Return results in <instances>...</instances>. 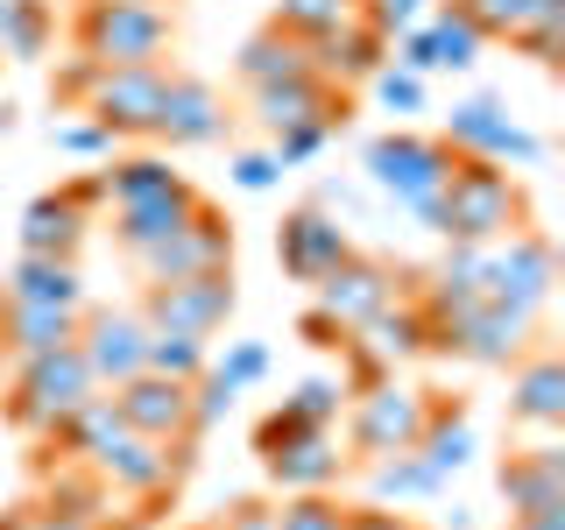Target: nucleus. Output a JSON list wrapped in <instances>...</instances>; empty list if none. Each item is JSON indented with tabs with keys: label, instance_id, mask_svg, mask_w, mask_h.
Wrapping results in <instances>:
<instances>
[{
	"label": "nucleus",
	"instance_id": "f257e3e1",
	"mask_svg": "<svg viewBox=\"0 0 565 530\" xmlns=\"http://www.w3.org/2000/svg\"><path fill=\"white\" fill-rule=\"evenodd\" d=\"M523 226H530V191L502 163H481V156H459L446 191L431 199V234L467 241V247L509 241V234H523Z\"/></svg>",
	"mask_w": 565,
	"mask_h": 530
},
{
	"label": "nucleus",
	"instance_id": "f03ea898",
	"mask_svg": "<svg viewBox=\"0 0 565 530\" xmlns=\"http://www.w3.org/2000/svg\"><path fill=\"white\" fill-rule=\"evenodd\" d=\"M177 14L163 0H78L71 50L93 64H170Z\"/></svg>",
	"mask_w": 565,
	"mask_h": 530
},
{
	"label": "nucleus",
	"instance_id": "7ed1b4c3",
	"mask_svg": "<svg viewBox=\"0 0 565 530\" xmlns=\"http://www.w3.org/2000/svg\"><path fill=\"white\" fill-rule=\"evenodd\" d=\"M452 163H459V156L446 149V141H438V135H417V128H388V135H375L361 149L367 184H375L382 199H396L417 226H431V199L446 191Z\"/></svg>",
	"mask_w": 565,
	"mask_h": 530
},
{
	"label": "nucleus",
	"instance_id": "20e7f679",
	"mask_svg": "<svg viewBox=\"0 0 565 530\" xmlns=\"http://www.w3.org/2000/svg\"><path fill=\"white\" fill-rule=\"evenodd\" d=\"M85 389H99V382H93V368H85L78 340H71V347H57V353H35V361L8 368L0 417H8L14 432H29V438H50V432L64 424V411L85 396Z\"/></svg>",
	"mask_w": 565,
	"mask_h": 530
},
{
	"label": "nucleus",
	"instance_id": "39448f33",
	"mask_svg": "<svg viewBox=\"0 0 565 530\" xmlns=\"http://www.w3.org/2000/svg\"><path fill=\"white\" fill-rule=\"evenodd\" d=\"M85 467H99L106 488L128 495L135 509H149V517H156V502H170V495L184 488V474L199 467V438H177V446H163V438L120 432L114 446H106L99 459H85Z\"/></svg>",
	"mask_w": 565,
	"mask_h": 530
},
{
	"label": "nucleus",
	"instance_id": "423d86ee",
	"mask_svg": "<svg viewBox=\"0 0 565 530\" xmlns=\"http://www.w3.org/2000/svg\"><path fill=\"white\" fill-rule=\"evenodd\" d=\"M438 141H446L452 156H481V163H502V170H537L544 156H552V141H544L537 128H523V120L509 114L502 99H488V93L452 99Z\"/></svg>",
	"mask_w": 565,
	"mask_h": 530
},
{
	"label": "nucleus",
	"instance_id": "0eeeda50",
	"mask_svg": "<svg viewBox=\"0 0 565 530\" xmlns=\"http://www.w3.org/2000/svg\"><path fill=\"white\" fill-rule=\"evenodd\" d=\"M537 318L544 311H516V305H494V297H473L438 318V353H459L473 368H516L530 347H537Z\"/></svg>",
	"mask_w": 565,
	"mask_h": 530
},
{
	"label": "nucleus",
	"instance_id": "6e6552de",
	"mask_svg": "<svg viewBox=\"0 0 565 530\" xmlns=\"http://www.w3.org/2000/svg\"><path fill=\"white\" fill-rule=\"evenodd\" d=\"M417 290V269H396V262H382V255H353L340 262V269H326L311 283V305L332 318V326H347V332H361L375 311H388L396 297H411Z\"/></svg>",
	"mask_w": 565,
	"mask_h": 530
},
{
	"label": "nucleus",
	"instance_id": "1a4fd4ad",
	"mask_svg": "<svg viewBox=\"0 0 565 530\" xmlns=\"http://www.w3.org/2000/svg\"><path fill=\"white\" fill-rule=\"evenodd\" d=\"M241 290H234V269H212V276H184V283H141V326L149 332H184V340H212L226 332Z\"/></svg>",
	"mask_w": 565,
	"mask_h": 530
},
{
	"label": "nucleus",
	"instance_id": "9d476101",
	"mask_svg": "<svg viewBox=\"0 0 565 530\" xmlns=\"http://www.w3.org/2000/svg\"><path fill=\"white\" fill-rule=\"evenodd\" d=\"M424 432V389L382 375L375 389H361V396L347 403V459H388V453H411Z\"/></svg>",
	"mask_w": 565,
	"mask_h": 530
},
{
	"label": "nucleus",
	"instance_id": "9b49d317",
	"mask_svg": "<svg viewBox=\"0 0 565 530\" xmlns=\"http://www.w3.org/2000/svg\"><path fill=\"white\" fill-rule=\"evenodd\" d=\"M552 290H558V255H552V241H544L537 226L481 247V297L516 305V311H544Z\"/></svg>",
	"mask_w": 565,
	"mask_h": 530
},
{
	"label": "nucleus",
	"instance_id": "f8f14e48",
	"mask_svg": "<svg viewBox=\"0 0 565 530\" xmlns=\"http://www.w3.org/2000/svg\"><path fill=\"white\" fill-rule=\"evenodd\" d=\"M163 85H170V64H99V78L85 85V99H78V114L106 120L120 141H149Z\"/></svg>",
	"mask_w": 565,
	"mask_h": 530
},
{
	"label": "nucleus",
	"instance_id": "ddd939ff",
	"mask_svg": "<svg viewBox=\"0 0 565 530\" xmlns=\"http://www.w3.org/2000/svg\"><path fill=\"white\" fill-rule=\"evenodd\" d=\"M141 283H184V276H212V269H234V226L220 220V205H199L170 241H156L149 255L135 262Z\"/></svg>",
	"mask_w": 565,
	"mask_h": 530
},
{
	"label": "nucleus",
	"instance_id": "4468645a",
	"mask_svg": "<svg viewBox=\"0 0 565 530\" xmlns=\"http://www.w3.org/2000/svg\"><path fill=\"white\" fill-rule=\"evenodd\" d=\"M353 255V234L340 226V212H326V205H297V212H282V226H276V262H282V276L290 283H311L326 276V269H340V262Z\"/></svg>",
	"mask_w": 565,
	"mask_h": 530
},
{
	"label": "nucleus",
	"instance_id": "2eb2a0df",
	"mask_svg": "<svg viewBox=\"0 0 565 530\" xmlns=\"http://www.w3.org/2000/svg\"><path fill=\"white\" fill-rule=\"evenodd\" d=\"M226 128H234L226 99L212 93L205 78H191V71H170L163 99H156L149 141H170V149H212V141H226Z\"/></svg>",
	"mask_w": 565,
	"mask_h": 530
},
{
	"label": "nucleus",
	"instance_id": "dca6fc26",
	"mask_svg": "<svg viewBox=\"0 0 565 530\" xmlns=\"http://www.w3.org/2000/svg\"><path fill=\"white\" fill-rule=\"evenodd\" d=\"M78 353L85 368H93L99 389L141 375V353H149V326H141V311H120V305H85L78 318Z\"/></svg>",
	"mask_w": 565,
	"mask_h": 530
},
{
	"label": "nucleus",
	"instance_id": "f3484780",
	"mask_svg": "<svg viewBox=\"0 0 565 530\" xmlns=\"http://www.w3.org/2000/svg\"><path fill=\"white\" fill-rule=\"evenodd\" d=\"M347 446L332 424H297L276 453H262V474L282 488V495H305V488H340L347 481Z\"/></svg>",
	"mask_w": 565,
	"mask_h": 530
},
{
	"label": "nucleus",
	"instance_id": "a211bd4d",
	"mask_svg": "<svg viewBox=\"0 0 565 530\" xmlns=\"http://www.w3.org/2000/svg\"><path fill=\"white\" fill-rule=\"evenodd\" d=\"M494 488L509 502V523L516 517H537V509H565V446L552 432H537V446L509 453L494 467Z\"/></svg>",
	"mask_w": 565,
	"mask_h": 530
},
{
	"label": "nucleus",
	"instance_id": "6ab92c4d",
	"mask_svg": "<svg viewBox=\"0 0 565 530\" xmlns=\"http://www.w3.org/2000/svg\"><path fill=\"white\" fill-rule=\"evenodd\" d=\"M247 114L262 120V135L305 128V120H332V128H347V93H340V85H326L318 71H297V78L255 85V93H247Z\"/></svg>",
	"mask_w": 565,
	"mask_h": 530
},
{
	"label": "nucleus",
	"instance_id": "aec40b11",
	"mask_svg": "<svg viewBox=\"0 0 565 530\" xmlns=\"http://www.w3.org/2000/svg\"><path fill=\"white\" fill-rule=\"evenodd\" d=\"M114 403H120V424L141 438H163V446H177V438H199L191 432V382H170V375H128L114 382Z\"/></svg>",
	"mask_w": 565,
	"mask_h": 530
},
{
	"label": "nucleus",
	"instance_id": "412c9836",
	"mask_svg": "<svg viewBox=\"0 0 565 530\" xmlns=\"http://www.w3.org/2000/svg\"><path fill=\"white\" fill-rule=\"evenodd\" d=\"M199 205H205V191L191 184V177H177L170 191H149V199H135V205H106V212H114V247L141 262L156 241H170Z\"/></svg>",
	"mask_w": 565,
	"mask_h": 530
},
{
	"label": "nucleus",
	"instance_id": "4be33fe9",
	"mask_svg": "<svg viewBox=\"0 0 565 530\" xmlns=\"http://www.w3.org/2000/svg\"><path fill=\"white\" fill-rule=\"evenodd\" d=\"M305 57H311V71H318L326 85L353 93V85H367V78L388 64V35L367 29L361 14H353V22H340V29H318L311 43H305Z\"/></svg>",
	"mask_w": 565,
	"mask_h": 530
},
{
	"label": "nucleus",
	"instance_id": "5701e85b",
	"mask_svg": "<svg viewBox=\"0 0 565 530\" xmlns=\"http://www.w3.org/2000/svg\"><path fill=\"white\" fill-rule=\"evenodd\" d=\"M509 424H523V432H558L565 424V361L552 347H530L509 368Z\"/></svg>",
	"mask_w": 565,
	"mask_h": 530
},
{
	"label": "nucleus",
	"instance_id": "b1692460",
	"mask_svg": "<svg viewBox=\"0 0 565 530\" xmlns=\"http://www.w3.org/2000/svg\"><path fill=\"white\" fill-rule=\"evenodd\" d=\"M78 318L85 311H64V305H22V297L0 290V361L22 368L35 353H57L78 340Z\"/></svg>",
	"mask_w": 565,
	"mask_h": 530
},
{
	"label": "nucleus",
	"instance_id": "393cba45",
	"mask_svg": "<svg viewBox=\"0 0 565 530\" xmlns=\"http://www.w3.org/2000/svg\"><path fill=\"white\" fill-rule=\"evenodd\" d=\"M85 234H93V212L71 205L64 184H57V191H35V199L22 205V220H14V241H22V255H71V262H78Z\"/></svg>",
	"mask_w": 565,
	"mask_h": 530
},
{
	"label": "nucleus",
	"instance_id": "a878e982",
	"mask_svg": "<svg viewBox=\"0 0 565 530\" xmlns=\"http://www.w3.org/2000/svg\"><path fill=\"white\" fill-rule=\"evenodd\" d=\"M417 453H424V467H438L452 481L459 467H467L473 453H481V438H473V417H467V403L446 396V389H424V432H417Z\"/></svg>",
	"mask_w": 565,
	"mask_h": 530
},
{
	"label": "nucleus",
	"instance_id": "bb28decb",
	"mask_svg": "<svg viewBox=\"0 0 565 530\" xmlns=\"http://www.w3.org/2000/svg\"><path fill=\"white\" fill-rule=\"evenodd\" d=\"M120 432H128V424H120V403H114V389H85V396L64 411V424L43 438V446H64V459H99V453L114 446Z\"/></svg>",
	"mask_w": 565,
	"mask_h": 530
},
{
	"label": "nucleus",
	"instance_id": "cd10ccee",
	"mask_svg": "<svg viewBox=\"0 0 565 530\" xmlns=\"http://www.w3.org/2000/svg\"><path fill=\"white\" fill-rule=\"evenodd\" d=\"M8 297H22V305H64V311H85V276L71 255H14L8 283H0Z\"/></svg>",
	"mask_w": 565,
	"mask_h": 530
},
{
	"label": "nucleus",
	"instance_id": "c85d7f7f",
	"mask_svg": "<svg viewBox=\"0 0 565 530\" xmlns=\"http://www.w3.org/2000/svg\"><path fill=\"white\" fill-rule=\"evenodd\" d=\"M361 340L396 368V361H417V353H438V326H431V311H424L417 297H396L388 311H375L361 326Z\"/></svg>",
	"mask_w": 565,
	"mask_h": 530
},
{
	"label": "nucleus",
	"instance_id": "c756f323",
	"mask_svg": "<svg viewBox=\"0 0 565 530\" xmlns=\"http://www.w3.org/2000/svg\"><path fill=\"white\" fill-rule=\"evenodd\" d=\"M297 71H311V57H305V35H290V29H255L247 43L234 50V78L255 93V85H276V78H297Z\"/></svg>",
	"mask_w": 565,
	"mask_h": 530
},
{
	"label": "nucleus",
	"instance_id": "7c9ffc66",
	"mask_svg": "<svg viewBox=\"0 0 565 530\" xmlns=\"http://www.w3.org/2000/svg\"><path fill=\"white\" fill-rule=\"evenodd\" d=\"M446 495V474L424 467V453H388V459H367V502H438Z\"/></svg>",
	"mask_w": 565,
	"mask_h": 530
},
{
	"label": "nucleus",
	"instance_id": "2f4dec72",
	"mask_svg": "<svg viewBox=\"0 0 565 530\" xmlns=\"http://www.w3.org/2000/svg\"><path fill=\"white\" fill-rule=\"evenodd\" d=\"M417 29H424V50H431V71H473V64H481V50H488V35L473 29L452 0H431Z\"/></svg>",
	"mask_w": 565,
	"mask_h": 530
},
{
	"label": "nucleus",
	"instance_id": "473e14b6",
	"mask_svg": "<svg viewBox=\"0 0 565 530\" xmlns=\"http://www.w3.org/2000/svg\"><path fill=\"white\" fill-rule=\"evenodd\" d=\"M35 509H57V517H78V523H106V509H114V488H106L99 467H85V459H64L57 474H50L43 502Z\"/></svg>",
	"mask_w": 565,
	"mask_h": 530
},
{
	"label": "nucleus",
	"instance_id": "72a5a7b5",
	"mask_svg": "<svg viewBox=\"0 0 565 530\" xmlns=\"http://www.w3.org/2000/svg\"><path fill=\"white\" fill-rule=\"evenodd\" d=\"M50 35H57L50 0H0V57L43 64V57H50Z\"/></svg>",
	"mask_w": 565,
	"mask_h": 530
},
{
	"label": "nucleus",
	"instance_id": "f704fd0d",
	"mask_svg": "<svg viewBox=\"0 0 565 530\" xmlns=\"http://www.w3.org/2000/svg\"><path fill=\"white\" fill-rule=\"evenodd\" d=\"M99 177H106V205H135L149 191H170L184 170H170V156H114Z\"/></svg>",
	"mask_w": 565,
	"mask_h": 530
},
{
	"label": "nucleus",
	"instance_id": "c9c22d12",
	"mask_svg": "<svg viewBox=\"0 0 565 530\" xmlns=\"http://www.w3.org/2000/svg\"><path fill=\"white\" fill-rule=\"evenodd\" d=\"M205 368H212L226 389H234V396H247V389L269 382L276 353H269V340H226V353H205Z\"/></svg>",
	"mask_w": 565,
	"mask_h": 530
},
{
	"label": "nucleus",
	"instance_id": "e433bc0d",
	"mask_svg": "<svg viewBox=\"0 0 565 530\" xmlns=\"http://www.w3.org/2000/svg\"><path fill=\"white\" fill-rule=\"evenodd\" d=\"M50 149L78 156V163H114L120 135L106 128V120H93V114H71V120H50Z\"/></svg>",
	"mask_w": 565,
	"mask_h": 530
},
{
	"label": "nucleus",
	"instance_id": "4c0bfd02",
	"mask_svg": "<svg viewBox=\"0 0 565 530\" xmlns=\"http://www.w3.org/2000/svg\"><path fill=\"white\" fill-rule=\"evenodd\" d=\"M276 530H347V502L340 488H305L276 502Z\"/></svg>",
	"mask_w": 565,
	"mask_h": 530
},
{
	"label": "nucleus",
	"instance_id": "58836bf2",
	"mask_svg": "<svg viewBox=\"0 0 565 530\" xmlns=\"http://www.w3.org/2000/svg\"><path fill=\"white\" fill-rule=\"evenodd\" d=\"M347 403H353V389L340 382V375H305L282 396V411L290 417H305V424H340L347 417Z\"/></svg>",
	"mask_w": 565,
	"mask_h": 530
},
{
	"label": "nucleus",
	"instance_id": "ea45409f",
	"mask_svg": "<svg viewBox=\"0 0 565 530\" xmlns=\"http://www.w3.org/2000/svg\"><path fill=\"white\" fill-rule=\"evenodd\" d=\"M361 8H367V0H276V14H269V22L311 43L318 29H340V22H353Z\"/></svg>",
	"mask_w": 565,
	"mask_h": 530
},
{
	"label": "nucleus",
	"instance_id": "a19ab883",
	"mask_svg": "<svg viewBox=\"0 0 565 530\" xmlns=\"http://www.w3.org/2000/svg\"><path fill=\"white\" fill-rule=\"evenodd\" d=\"M509 50H523V57H537L544 71L565 64V0H552V8H537L530 22L509 35Z\"/></svg>",
	"mask_w": 565,
	"mask_h": 530
},
{
	"label": "nucleus",
	"instance_id": "79ce46f5",
	"mask_svg": "<svg viewBox=\"0 0 565 530\" xmlns=\"http://www.w3.org/2000/svg\"><path fill=\"white\" fill-rule=\"evenodd\" d=\"M212 340H184V332H149V353H141V368L149 375H170V382H191L205 368Z\"/></svg>",
	"mask_w": 565,
	"mask_h": 530
},
{
	"label": "nucleus",
	"instance_id": "37998d69",
	"mask_svg": "<svg viewBox=\"0 0 565 530\" xmlns=\"http://www.w3.org/2000/svg\"><path fill=\"white\" fill-rule=\"evenodd\" d=\"M452 8L467 14V22L481 29L488 43H509V35H516V29L530 22V14H537V8H552V0H452Z\"/></svg>",
	"mask_w": 565,
	"mask_h": 530
},
{
	"label": "nucleus",
	"instance_id": "c03bdc74",
	"mask_svg": "<svg viewBox=\"0 0 565 530\" xmlns=\"http://www.w3.org/2000/svg\"><path fill=\"white\" fill-rule=\"evenodd\" d=\"M367 93H375V106H382V114H396V120L424 114V78H417V71H396V64H382L375 78H367Z\"/></svg>",
	"mask_w": 565,
	"mask_h": 530
},
{
	"label": "nucleus",
	"instance_id": "a18cd8bd",
	"mask_svg": "<svg viewBox=\"0 0 565 530\" xmlns=\"http://www.w3.org/2000/svg\"><path fill=\"white\" fill-rule=\"evenodd\" d=\"M332 135H340L332 120H305V128H282V135H269V156L282 163V177H290V170H305L311 156H326V141H332Z\"/></svg>",
	"mask_w": 565,
	"mask_h": 530
},
{
	"label": "nucleus",
	"instance_id": "49530a36",
	"mask_svg": "<svg viewBox=\"0 0 565 530\" xmlns=\"http://www.w3.org/2000/svg\"><path fill=\"white\" fill-rule=\"evenodd\" d=\"M234 403H241V396H234V389H226L220 375H212V368H199V375H191V432H199V438H205V432H212V424H220L226 411H234Z\"/></svg>",
	"mask_w": 565,
	"mask_h": 530
},
{
	"label": "nucleus",
	"instance_id": "de8ad7c7",
	"mask_svg": "<svg viewBox=\"0 0 565 530\" xmlns=\"http://www.w3.org/2000/svg\"><path fill=\"white\" fill-rule=\"evenodd\" d=\"M382 375H396V368H388L382 353L361 340V332H347V340H340V382L353 389V396H361V389H375Z\"/></svg>",
	"mask_w": 565,
	"mask_h": 530
},
{
	"label": "nucleus",
	"instance_id": "09e8293b",
	"mask_svg": "<svg viewBox=\"0 0 565 530\" xmlns=\"http://www.w3.org/2000/svg\"><path fill=\"white\" fill-rule=\"evenodd\" d=\"M226 177H234V191H247V199H262V191H276V184H282V163H276L269 149H241Z\"/></svg>",
	"mask_w": 565,
	"mask_h": 530
},
{
	"label": "nucleus",
	"instance_id": "8fccbe9b",
	"mask_svg": "<svg viewBox=\"0 0 565 530\" xmlns=\"http://www.w3.org/2000/svg\"><path fill=\"white\" fill-rule=\"evenodd\" d=\"M93 78H99V64L71 50V57L57 64V78H50V99H57V114H78V99H85V85H93Z\"/></svg>",
	"mask_w": 565,
	"mask_h": 530
},
{
	"label": "nucleus",
	"instance_id": "3c124183",
	"mask_svg": "<svg viewBox=\"0 0 565 530\" xmlns=\"http://www.w3.org/2000/svg\"><path fill=\"white\" fill-rule=\"evenodd\" d=\"M424 8H431V0H367L361 22H367V29H382V35H396V29L424 22Z\"/></svg>",
	"mask_w": 565,
	"mask_h": 530
},
{
	"label": "nucleus",
	"instance_id": "603ef678",
	"mask_svg": "<svg viewBox=\"0 0 565 530\" xmlns=\"http://www.w3.org/2000/svg\"><path fill=\"white\" fill-rule=\"evenodd\" d=\"M220 530H276V502H262V495H241V502H226Z\"/></svg>",
	"mask_w": 565,
	"mask_h": 530
},
{
	"label": "nucleus",
	"instance_id": "864d4df0",
	"mask_svg": "<svg viewBox=\"0 0 565 530\" xmlns=\"http://www.w3.org/2000/svg\"><path fill=\"white\" fill-rule=\"evenodd\" d=\"M347 530H417V523L388 502H347Z\"/></svg>",
	"mask_w": 565,
	"mask_h": 530
},
{
	"label": "nucleus",
	"instance_id": "5fc2aeb1",
	"mask_svg": "<svg viewBox=\"0 0 565 530\" xmlns=\"http://www.w3.org/2000/svg\"><path fill=\"white\" fill-rule=\"evenodd\" d=\"M297 340H305V347H318V353H340V340H347V326H332V318L326 311H305V318H297Z\"/></svg>",
	"mask_w": 565,
	"mask_h": 530
},
{
	"label": "nucleus",
	"instance_id": "6e6d98bb",
	"mask_svg": "<svg viewBox=\"0 0 565 530\" xmlns=\"http://www.w3.org/2000/svg\"><path fill=\"white\" fill-rule=\"evenodd\" d=\"M64 199L78 205V212H93V220H99V212H106V177H99V170H78V177L64 184Z\"/></svg>",
	"mask_w": 565,
	"mask_h": 530
},
{
	"label": "nucleus",
	"instance_id": "4d7b16f0",
	"mask_svg": "<svg viewBox=\"0 0 565 530\" xmlns=\"http://www.w3.org/2000/svg\"><path fill=\"white\" fill-rule=\"evenodd\" d=\"M29 517L35 509H0V530H29Z\"/></svg>",
	"mask_w": 565,
	"mask_h": 530
},
{
	"label": "nucleus",
	"instance_id": "13d9d810",
	"mask_svg": "<svg viewBox=\"0 0 565 530\" xmlns=\"http://www.w3.org/2000/svg\"><path fill=\"white\" fill-rule=\"evenodd\" d=\"M8 128H14V106H8V99H0V135H8Z\"/></svg>",
	"mask_w": 565,
	"mask_h": 530
},
{
	"label": "nucleus",
	"instance_id": "bf43d9fd",
	"mask_svg": "<svg viewBox=\"0 0 565 530\" xmlns=\"http://www.w3.org/2000/svg\"><path fill=\"white\" fill-rule=\"evenodd\" d=\"M191 530H220V523H191Z\"/></svg>",
	"mask_w": 565,
	"mask_h": 530
}]
</instances>
